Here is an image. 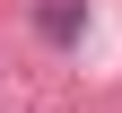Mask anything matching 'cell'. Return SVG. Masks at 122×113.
Masks as SVG:
<instances>
[{"mask_svg": "<svg viewBox=\"0 0 122 113\" xmlns=\"http://www.w3.org/2000/svg\"><path fill=\"white\" fill-rule=\"evenodd\" d=\"M79 26H87L79 0H44V35H52V44H79Z\"/></svg>", "mask_w": 122, "mask_h": 113, "instance_id": "1", "label": "cell"}]
</instances>
